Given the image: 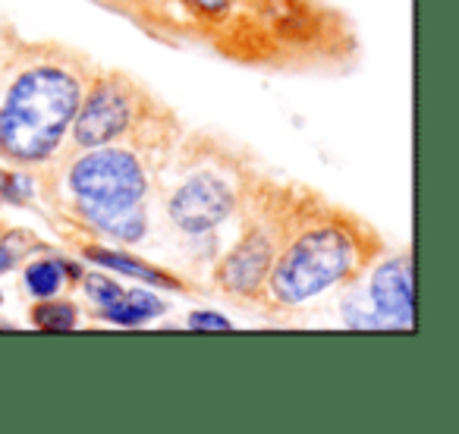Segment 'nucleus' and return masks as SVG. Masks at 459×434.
Wrapping results in <instances>:
<instances>
[{
	"label": "nucleus",
	"instance_id": "6e6552de",
	"mask_svg": "<svg viewBox=\"0 0 459 434\" xmlns=\"http://www.w3.org/2000/svg\"><path fill=\"white\" fill-rule=\"evenodd\" d=\"M79 214H82L95 230L123 239V243H139L148 233V211L142 208V202H133V204L79 202Z\"/></svg>",
	"mask_w": 459,
	"mask_h": 434
},
{
	"label": "nucleus",
	"instance_id": "7ed1b4c3",
	"mask_svg": "<svg viewBox=\"0 0 459 434\" xmlns=\"http://www.w3.org/2000/svg\"><path fill=\"white\" fill-rule=\"evenodd\" d=\"M66 183H70L76 202L133 204L145 198L148 173L133 152L98 145L70 167Z\"/></svg>",
	"mask_w": 459,
	"mask_h": 434
},
{
	"label": "nucleus",
	"instance_id": "1a4fd4ad",
	"mask_svg": "<svg viewBox=\"0 0 459 434\" xmlns=\"http://www.w3.org/2000/svg\"><path fill=\"white\" fill-rule=\"evenodd\" d=\"M164 312H167V302L158 299L154 293H145V290H123L110 306L101 308V315L110 325H123V327H139Z\"/></svg>",
	"mask_w": 459,
	"mask_h": 434
},
{
	"label": "nucleus",
	"instance_id": "9b49d317",
	"mask_svg": "<svg viewBox=\"0 0 459 434\" xmlns=\"http://www.w3.org/2000/svg\"><path fill=\"white\" fill-rule=\"evenodd\" d=\"M22 283L26 290L35 296V299H48V296H57L60 287L66 283V271L60 258H41V262H32L22 274Z\"/></svg>",
	"mask_w": 459,
	"mask_h": 434
},
{
	"label": "nucleus",
	"instance_id": "f03ea898",
	"mask_svg": "<svg viewBox=\"0 0 459 434\" xmlns=\"http://www.w3.org/2000/svg\"><path fill=\"white\" fill-rule=\"evenodd\" d=\"M362 233L352 221H321L302 230L271 265L264 287L281 306H299L365 268Z\"/></svg>",
	"mask_w": 459,
	"mask_h": 434
},
{
	"label": "nucleus",
	"instance_id": "39448f33",
	"mask_svg": "<svg viewBox=\"0 0 459 434\" xmlns=\"http://www.w3.org/2000/svg\"><path fill=\"white\" fill-rule=\"evenodd\" d=\"M133 123V98L123 85L98 82L85 101H79L73 120V139L82 148H98L123 135Z\"/></svg>",
	"mask_w": 459,
	"mask_h": 434
},
{
	"label": "nucleus",
	"instance_id": "20e7f679",
	"mask_svg": "<svg viewBox=\"0 0 459 434\" xmlns=\"http://www.w3.org/2000/svg\"><path fill=\"white\" fill-rule=\"evenodd\" d=\"M233 208H237L233 189L221 177H211V173H198L189 183H183L170 195V204H167L173 224L183 233H192V237L221 227L233 214Z\"/></svg>",
	"mask_w": 459,
	"mask_h": 434
},
{
	"label": "nucleus",
	"instance_id": "a211bd4d",
	"mask_svg": "<svg viewBox=\"0 0 459 434\" xmlns=\"http://www.w3.org/2000/svg\"><path fill=\"white\" fill-rule=\"evenodd\" d=\"M0 302H4V296H0Z\"/></svg>",
	"mask_w": 459,
	"mask_h": 434
},
{
	"label": "nucleus",
	"instance_id": "f257e3e1",
	"mask_svg": "<svg viewBox=\"0 0 459 434\" xmlns=\"http://www.w3.org/2000/svg\"><path fill=\"white\" fill-rule=\"evenodd\" d=\"M82 82L57 64L29 66L0 101V154L13 164H45L76 120Z\"/></svg>",
	"mask_w": 459,
	"mask_h": 434
},
{
	"label": "nucleus",
	"instance_id": "ddd939ff",
	"mask_svg": "<svg viewBox=\"0 0 459 434\" xmlns=\"http://www.w3.org/2000/svg\"><path fill=\"white\" fill-rule=\"evenodd\" d=\"M343 318H346V325L356 327V331H387V325L377 318L375 308L365 306L362 293H356V290L343 299Z\"/></svg>",
	"mask_w": 459,
	"mask_h": 434
},
{
	"label": "nucleus",
	"instance_id": "4468645a",
	"mask_svg": "<svg viewBox=\"0 0 459 434\" xmlns=\"http://www.w3.org/2000/svg\"><path fill=\"white\" fill-rule=\"evenodd\" d=\"M85 293H89V299L95 302L98 308H104L123 293V287L108 274H89L85 277Z\"/></svg>",
	"mask_w": 459,
	"mask_h": 434
},
{
	"label": "nucleus",
	"instance_id": "9d476101",
	"mask_svg": "<svg viewBox=\"0 0 459 434\" xmlns=\"http://www.w3.org/2000/svg\"><path fill=\"white\" fill-rule=\"evenodd\" d=\"M85 258H91V262L104 265V268H114V271H120V274L135 277V281H145V283H160V287H173V290L179 287V281H177V277L164 274V271L152 268V265L139 262V258H129V256H123V252H110V249H98V246H89V249H85Z\"/></svg>",
	"mask_w": 459,
	"mask_h": 434
},
{
	"label": "nucleus",
	"instance_id": "2eb2a0df",
	"mask_svg": "<svg viewBox=\"0 0 459 434\" xmlns=\"http://www.w3.org/2000/svg\"><path fill=\"white\" fill-rule=\"evenodd\" d=\"M29 195H32V183L26 177L0 170V198H7L10 204H26Z\"/></svg>",
	"mask_w": 459,
	"mask_h": 434
},
{
	"label": "nucleus",
	"instance_id": "f8f14e48",
	"mask_svg": "<svg viewBox=\"0 0 459 434\" xmlns=\"http://www.w3.org/2000/svg\"><path fill=\"white\" fill-rule=\"evenodd\" d=\"M32 325L39 327V331H48V334L73 331V327L79 325V312H76L73 302L48 296V299H41L39 306L32 308Z\"/></svg>",
	"mask_w": 459,
	"mask_h": 434
},
{
	"label": "nucleus",
	"instance_id": "0eeeda50",
	"mask_svg": "<svg viewBox=\"0 0 459 434\" xmlns=\"http://www.w3.org/2000/svg\"><path fill=\"white\" fill-rule=\"evenodd\" d=\"M368 306L377 318L387 325V331L412 327L415 318V296H412V258L396 256L377 265L368 283Z\"/></svg>",
	"mask_w": 459,
	"mask_h": 434
},
{
	"label": "nucleus",
	"instance_id": "dca6fc26",
	"mask_svg": "<svg viewBox=\"0 0 459 434\" xmlns=\"http://www.w3.org/2000/svg\"><path fill=\"white\" fill-rule=\"evenodd\" d=\"M186 327H192V331H230L233 321L214 312H192L189 318H186Z\"/></svg>",
	"mask_w": 459,
	"mask_h": 434
},
{
	"label": "nucleus",
	"instance_id": "423d86ee",
	"mask_svg": "<svg viewBox=\"0 0 459 434\" xmlns=\"http://www.w3.org/2000/svg\"><path fill=\"white\" fill-rule=\"evenodd\" d=\"M277 246L264 227H249L217 268V283L233 296H258L268 283Z\"/></svg>",
	"mask_w": 459,
	"mask_h": 434
},
{
	"label": "nucleus",
	"instance_id": "f3484780",
	"mask_svg": "<svg viewBox=\"0 0 459 434\" xmlns=\"http://www.w3.org/2000/svg\"><path fill=\"white\" fill-rule=\"evenodd\" d=\"M16 265V252L10 246H0V271H10Z\"/></svg>",
	"mask_w": 459,
	"mask_h": 434
}]
</instances>
